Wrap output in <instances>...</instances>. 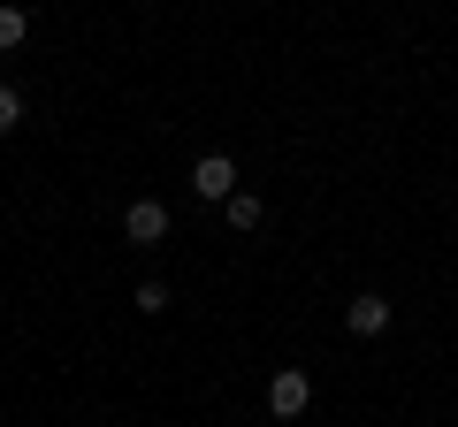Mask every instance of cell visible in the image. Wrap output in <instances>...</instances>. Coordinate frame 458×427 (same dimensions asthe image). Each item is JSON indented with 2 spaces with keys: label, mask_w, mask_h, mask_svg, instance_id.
<instances>
[{
  "label": "cell",
  "mask_w": 458,
  "mask_h": 427,
  "mask_svg": "<svg viewBox=\"0 0 458 427\" xmlns=\"http://www.w3.org/2000/svg\"><path fill=\"white\" fill-rule=\"evenodd\" d=\"M191 191L199 198H237V161H229V153H199V168H191Z\"/></svg>",
  "instance_id": "cell-1"
},
{
  "label": "cell",
  "mask_w": 458,
  "mask_h": 427,
  "mask_svg": "<svg viewBox=\"0 0 458 427\" xmlns=\"http://www.w3.org/2000/svg\"><path fill=\"white\" fill-rule=\"evenodd\" d=\"M306 405H313V374H298V366H283V374L267 381V412H276V420H298Z\"/></svg>",
  "instance_id": "cell-2"
},
{
  "label": "cell",
  "mask_w": 458,
  "mask_h": 427,
  "mask_svg": "<svg viewBox=\"0 0 458 427\" xmlns=\"http://www.w3.org/2000/svg\"><path fill=\"white\" fill-rule=\"evenodd\" d=\"M123 237H131V245H161L168 237V206L161 198H131V206H123Z\"/></svg>",
  "instance_id": "cell-3"
},
{
  "label": "cell",
  "mask_w": 458,
  "mask_h": 427,
  "mask_svg": "<svg viewBox=\"0 0 458 427\" xmlns=\"http://www.w3.org/2000/svg\"><path fill=\"white\" fill-rule=\"evenodd\" d=\"M344 329H352V336H382V329H390V306H382L375 290H360L352 313H344Z\"/></svg>",
  "instance_id": "cell-4"
},
{
  "label": "cell",
  "mask_w": 458,
  "mask_h": 427,
  "mask_svg": "<svg viewBox=\"0 0 458 427\" xmlns=\"http://www.w3.org/2000/svg\"><path fill=\"white\" fill-rule=\"evenodd\" d=\"M23 38H31V16H23L16 0H0V54H16Z\"/></svg>",
  "instance_id": "cell-5"
},
{
  "label": "cell",
  "mask_w": 458,
  "mask_h": 427,
  "mask_svg": "<svg viewBox=\"0 0 458 427\" xmlns=\"http://www.w3.org/2000/svg\"><path fill=\"white\" fill-rule=\"evenodd\" d=\"M222 214H229V230H260V198H252V191H237Z\"/></svg>",
  "instance_id": "cell-6"
},
{
  "label": "cell",
  "mask_w": 458,
  "mask_h": 427,
  "mask_svg": "<svg viewBox=\"0 0 458 427\" xmlns=\"http://www.w3.org/2000/svg\"><path fill=\"white\" fill-rule=\"evenodd\" d=\"M16 122H23V92H16V84H0V138L16 130Z\"/></svg>",
  "instance_id": "cell-7"
},
{
  "label": "cell",
  "mask_w": 458,
  "mask_h": 427,
  "mask_svg": "<svg viewBox=\"0 0 458 427\" xmlns=\"http://www.w3.org/2000/svg\"><path fill=\"white\" fill-rule=\"evenodd\" d=\"M138 313H168V282H138Z\"/></svg>",
  "instance_id": "cell-8"
}]
</instances>
